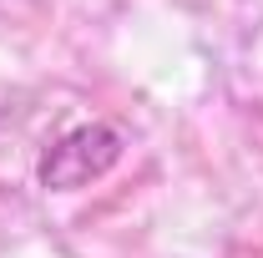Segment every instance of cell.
Wrapping results in <instances>:
<instances>
[{
    "instance_id": "1",
    "label": "cell",
    "mask_w": 263,
    "mask_h": 258,
    "mask_svg": "<svg viewBox=\"0 0 263 258\" xmlns=\"http://www.w3.org/2000/svg\"><path fill=\"white\" fill-rule=\"evenodd\" d=\"M117 157H122V132L106 127V122H91V127L66 132L61 142L41 157V182L56 188V193H76V188L97 182Z\"/></svg>"
}]
</instances>
